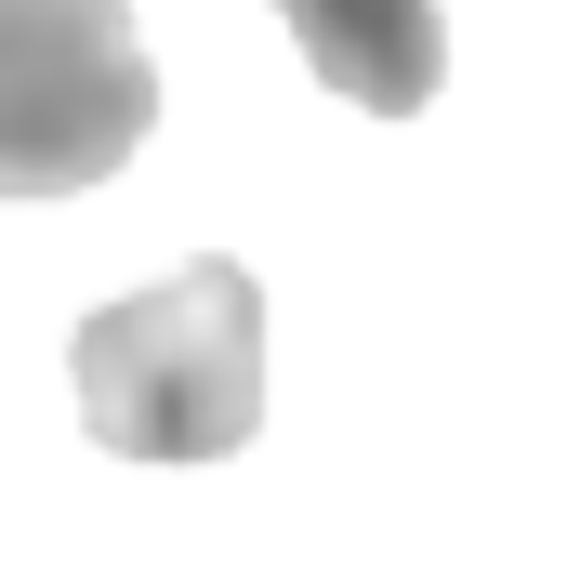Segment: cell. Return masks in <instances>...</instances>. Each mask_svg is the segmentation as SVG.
Masks as SVG:
<instances>
[{"label": "cell", "mask_w": 567, "mask_h": 567, "mask_svg": "<svg viewBox=\"0 0 567 567\" xmlns=\"http://www.w3.org/2000/svg\"><path fill=\"white\" fill-rule=\"evenodd\" d=\"M80 423L120 462H225L265 423V278L198 251L185 278L80 317Z\"/></svg>", "instance_id": "cell-1"}, {"label": "cell", "mask_w": 567, "mask_h": 567, "mask_svg": "<svg viewBox=\"0 0 567 567\" xmlns=\"http://www.w3.org/2000/svg\"><path fill=\"white\" fill-rule=\"evenodd\" d=\"M158 133L133 0H0V198H80Z\"/></svg>", "instance_id": "cell-2"}, {"label": "cell", "mask_w": 567, "mask_h": 567, "mask_svg": "<svg viewBox=\"0 0 567 567\" xmlns=\"http://www.w3.org/2000/svg\"><path fill=\"white\" fill-rule=\"evenodd\" d=\"M278 27L303 40V66H317L343 106H370V120L435 106V66H449L435 0H278Z\"/></svg>", "instance_id": "cell-3"}]
</instances>
